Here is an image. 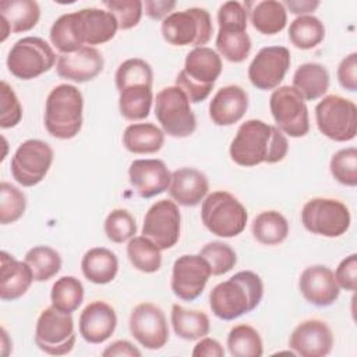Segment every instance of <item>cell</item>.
<instances>
[{
    "label": "cell",
    "mask_w": 357,
    "mask_h": 357,
    "mask_svg": "<svg viewBox=\"0 0 357 357\" xmlns=\"http://www.w3.org/2000/svg\"><path fill=\"white\" fill-rule=\"evenodd\" d=\"M262 296V279L252 271H240L211 290L209 305L219 319L233 321L254 311Z\"/></svg>",
    "instance_id": "cell-3"
},
{
    "label": "cell",
    "mask_w": 357,
    "mask_h": 357,
    "mask_svg": "<svg viewBox=\"0 0 357 357\" xmlns=\"http://www.w3.org/2000/svg\"><path fill=\"white\" fill-rule=\"evenodd\" d=\"M248 107V95L238 85L220 88L209 103V117L216 126H231L243 119Z\"/></svg>",
    "instance_id": "cell-27"
},
{
    "label": "cell",
    "mask_w": 357,
    "mask_h": 357,
    "mask_svg": "<svg viewBox=\"0 0 357 357\" xmlns=\"http://www.w3.org/2000/svg\"><path fill=\"white\" fill-rule=\"evenodd\" d=\"M40 18L39 4L33 0L0 1V40L4 42L13 33L26 32L36 26Z\"/></svg>",
    "instance_id": "cell-26"
},
{
    "label": "cell",
    "mask_w": 357,
    "mask_h": 357,
    "mask_svg": "<svg viewBox=\"0 0 357 357\" xmlns=\"http://www.w3.org/2000/svg\"><path fill=\"white\" fill-rule=\"evenodd\" d=\"M155 116L165 134L174 138L190 137L197 128V119L187 95L178 86H166L156 93Z\"/></svg>",
    "instance_id": "cell-9"
},
{
    "label": "cell",
    "mask_w": 357,
    "mask_h": 357,
    "mask_svg": "<svg viewBox=\"0 0 357 357\" xmlns=\"http://www.w3.org/2000/svg\"><path fill=\"white\" fill-rule=\"evenodd\" d=\"M227 349L233 357H261L264 354V344L258 331L247 324H240L230 329Z\"/></svg>",
    "instance_id": "cell-37"
},
{
    "label": "cell",
    "mask_w": 357,
    "mask_h": 357,
    "mask_svg": "<svg viewBox=\"0 0 357 357\" xmlns=\"http://www.w3.org/2000/svg\"><path fill=\"white\" fill-rule=\"evenodd\" d=\"M33 282L31 268L7 251L0 252V298L13 301L22 297Z\"/></svg>",
    "instance_id": "cell-29"
},
{
    "label": "cell",
    "mask_w": 357,
    "mask_h": 357,
    "mask_svg": "<svg viewBox=\"0 0 357 357\" xmlns=\"http://www.w3.org/2000/svg\"><path fill=\"white\" fill-rule=\"evenodd\" d=\"M32 271L35 282H46L61 269L60 254L49 245H36L25 254L24 259Z\"/></svg>",
    "instance_id": "cell-38"
},
{
    "label": "cell",
    "mask_w": 357,
    "mask_h": 357,
    "mask_svg": "<svg viewBox=\"0 0 357 357\" xmlns=\"http://www.w3.org/2000/svg\"><path fill=\"white\" fill-rule=\"evenodd\" d=\"M199 255L208 262L211 273L215 276L227 273L237 262L236 251L223 241H212L205 244L201 248Z\"/></svg>",
    "instance_id": "cell-41"
},
{
    "label": "cell",
    "mask_w": 357,
    "mask_h": 357,
    "mask_svg": "<svg viewBox=\"0 0 357 357\" xmlns=\"http://www.w3.org/2000/svg\"><path fill=\"white\" fill-rule=\"evenodd\" d=\"M165 144V132L152 123L130 124L123 134V145L131 153H155Z\"/></svg>",
    "instance_id": "cell-33"
},
{
    "label": "cell",
    "mask_w": 357,
    "mask_h": 357,
    "mask_svg": "<svg viewBox=\"0 0 357 357\" xmlns=\"http://www.w3.org/2000/svg\"><path fill=\"white\" fill-rule=\"evenodd\" d=\"M50 42L61 54L74 53L84 47L75 32L73 13L63 14L53 22L50 28Z\"/></svg>",
    "instance_id": "cell-42"
},
{
    "label": "cell",
    "mask_w": 357,
    "mask_h": 357,
    "mask_svg": "<svg viewBox=\"0 0 357 357\" xmlns=\"http://www.w3.org/2000/svg\"><path fill=\"white\" fill-rule=\"evenodd\" d=\"M128 180L142 198H152L169 190L172 173L160 159H135L128 167Z\"/></svg>",
    "instance_id": "cell-22"
},
{
    "label": "cell",
    "mask_w": 357,
    "mask_h": 357,
    "mask_svg": "<svg viewBox=\"0 0 357 357\" xmlns=\"http://www.w3.org/2000/svg\"><path fill=\"white\" fill-rule=\"evenodd\" d=\"M337 81L339 84L350 91H357V53L353 52L349 56H346L339 67H337Z\"/></svg>",
    "instance_id": "cell-49"
},
{
    "label": "cell",
    "mask_w": 357,
    "mask_h": 357,
    "mask_svg": "<svg viewBox=\"0 0 357 357\" xmlns=\"http://www.w3.org/2000/svg\"><path fill=\"white\" fill-rule=\"evenodd\" d=\"M333 335L321 319H307L298 324L289 337V347L301 357H324L331 353Z\"/></svg>",
    "instance_id": "cell-21"
},
{
    "label": "cell",
    "mask_w": 357,
    "mask_h": 357,
    "mask_svg": "<svg viewBox=\"0 0 357 357\" xmlns=\"http://www.w3.org/2000/svg\"><path fill=\"white\" fill-rule=\"evenodd\" d=\"M103 357H113V356H128V357H139L141 351L128 340H116L109 344L103 351Z\"/></svg>",
    "instance_id": "cell-52"
},
{
    "label": "cell",
    "mask_w": 357,
    "mask_h": 357,
    "mask_svg": "<svg viewBox=\"0 0 357 357\" xmlns=\"http://www.w3.org/2000/svg\"><path fill=\"white\" fill-rule=\"evenodd\" d=\"M318 130L332 141H351L357 134V107L350 99L326 95L315 106Z\"/></svg>",
    "instance_id": "cell-11"
},
{
    "label": "cell",
    "mask_w": 357,
    "mask_h": 357,
    "mask_svg": "<svg viewBox=\"0 0 357 357\" xmlns=\"http://www.w3.org/2000/svg\"><path fill=\"white\" fill-rule=\"evenodd\" d=\"M77 36L82 46L102 45L112 40L119 29L114 15L102 8L91 7L73 13Z\"/></svg>",
    "instance_id": "cell-20"
},
{
    "label": "cell",
    "mask_w": 357,
    "mask_h": 357,
    "mask_svg": "<svg viewBox=\"0 0 357 357\" xmlns=\"http://www.w3.org/2000/svg\"><path fill=\"white\" fill-rule=\"evenodd\" d=\"M194 357H223L225 349L222 344L212 337H201V340L194 346Z\"/></svg>",
    "instance_id": "cell-51"
},
{
    "label": "cell",
    "mask_w": 357,
    "mask_h": 357,
    "mask_svg": "<svg viewBox=\"0 0 357 357\" xmlns=\"http://www.w3.org/2000/svg\"><path fill=\"white\" fill-rule=\"evenodd\" d=\"M105 233L116 244L131 240L137 233L135 219L126 209H113L105 219Z\"/></svg>",
    "instance_id": "cell-45"
},
{
    "label": "cell",
    "mask_w": 357,
    "mask_h": 357,
    "mask_svg": "<svg viewBox=\"0 0 357 357\" xmlns=\"http://www.w3.org/2000/svg\"><path fill=\"white\" fill-rule=\"evenodd\" d=\"M170 318L174 333L184 340H198L211 331L209 318L202 311L185 310L183 305L173 304Z\"/></svg>",
    "instance_id": "cell-34"
},
{
    "label": "cell",
    "mask_w": 357,
    "mask_h": 357,
    "mask_svg": "<svg viewBox=\"0 0 357 357\" xmlns=\"http://www.w3.org/2000/svg\"><path fill=\"white\" fill-rule=\"evenodd\" d=\"M349 208L339 199L312 198L301 209V223L312 234L339 237L350 227Z\"/></svg>",
    "instance_id": "cell-12"
},
{
    "label": "cell",
    "mask_w": 357,
    "mask_h": 357,
    "mask_svg": "<svg viewBox=\"0 0 357 357\" xmlns=\"http://www.w3.org/2000/svg\"><path fill=\"white\" fill-rule=\"evenodd\" d=\"M103 6L114 15L119 29L123 31L134 28L144 13L141 0H105Z\"/></svg>",
    "instance_id": "cell-46"
},
{
    "label": "cell",
    "mask_w": 357,
    "mask_h": 357,
    "mask_svg": "<svg viewBox=\"0 0 357 357\" xmlns=\"http://www.w3.org/2000/svg\"><path fill=\"white\" fill-rule=\"evenodd\" d=\"M105 66L102 53L92 46H84L74 53L60 54L56 61V73L60 78L86 82L98 77Z\"/></svg>",
    "instance_id": "cell-24"
},
{
    "label": "cell",
    "mask_w": 357,
    "mask_h": 357,
    "mask_svg": "<svg viewBox=\"0 0 357 357\" xmlns=\"http://www.w3.org/2000/svg\"><path fill=\"white\" fill-rule=\"evenodd\" d=\"M219 31L216 49L231 63L244 61L251 52V39L247 33V10L240 1L223 3L218 10Z\"/></svg>",
    "instance_id": "cell-6"
},
{
    "label": "cell",
    "mask_w": 357,
    "mask_h": 357,
    "mask_svg": "<svg viewBox=\"0 0 357 357\" xmlns=\"http://www.w3.org/2000/svg\"><path fill=\"white\" fill-rule=\"evenodd\" d=\"M127 257L131 265L144 273H153L160 269V250L144 236L132 237L127 244Z\"/></svg>",
    "instance_id": "cell-39"
},
{
    "label": "cell",
    "mask_w": 357,
    "mask_h": 357,
    "mask_svg": "<svg viewBox=\"0 0 357 357\" xmlns=\"http://www.w3.org/2000/svg\"><path fill=\"white\" fill-rule=\"evenodd\" d=\"M209 190L206 176L194 167H180L172 173L169 194L183 206H197Z\"/></svg>",
    "instance_id": "cell-28"
},
{
    "label": "cell",
    "mask_w": 357,
    "mask_h": 357,
    "mask_svg": "<svg viewBox=\"0 0 357 357\" xmlns=\"http://www.w3.org/2000/svg\"><path fill=\"white\" fill-rule=\"evenodd\" d=\"M6 63L15 78L28 81L47 73L56 63V54L45 39L25 36L13 45Z\"/></svg>",
    "instance_id": "cell-10"
},
{
    "label": "cell",
    "mask_w": 357,
    "mask_h": 357,
    "mask_svg": "<svg viewBox=\"0 0 357 357\" xmlns=\"http://www.w3.org/2000/svg\"><path fill=\"white\" fill-rule=\"evenodd\" d=\"M250 13L252 26L264 35L279 33L287 24V10L283 3L276 0H264L244 4Z\"/></svg>",
    "instance_id": "cell-30"
},
{
    "label": "cell",
    "mask_w": 357,
    "mask_h": 357,
    "mask_svg": "<svg viewBox=\"0 0 357 357\" xmlns=\"http://www.w3.org/2000/svg\"><path fill=\"white\" fill-rule=\"evenodd\" d=\"M180 211L174 201H156L145 213L142 236L160 251L169 250L180 238Z\"/></svg>",
    "instance_id": "cell-16"
},
{
    "label": "cell",
    "mask_w": 357,
    "mask_h": 357,
    "mask_svg": "<svg viewBox=\"0 0 357 357\" xmlns=\"http://www.w3.org/2000/svg\"><path fill=\"white\" fill-rule=\"evenodd\" d=\"M331 173L343 185H357V149L349 146L333 153L331 159Z\"/></svg>",
    "instance_id": "cell-44"
},
{
    "label": "cell",
    "mask_w": 357,
    "mask_h": 357,
    "mask_svg": "<svg viewBox=\"0 0 357 357\" xmlns=\"http://www.w3.org/2000/svg\"><path fill=\"white\" fill-rule=\"evenodd\" d=\"M81 269L89 282L96 284H107L117 275L119 261L113 251L105 247H95L84 254Z\"/></svg>",
    "instance_id": "cell-31"
},
{
    "label": "cell",
    "mask_w": 357,
    "mask_h": 357,
    "mask_svg": "<svg viewBox=\"0 0 357 357\" xmlns=\"http://www.w3.org/2000/svg\"><path fill=\"white\" fill-rule=\"evenodd\" d=\"M287 151V138L278 127L252 119L238 127L229 153L238 166L252 167L261 163H278L284 159Z\"/></svg>",
    "instance_id": "cell-1"
},
{
    "label": "cell",
    "mask_w": 357,
    "mask_h": 357,
    "mask_svg": "<svg viewBox=\"0 0 357 357\" xmlns=\"http://www.w3.org/2000/svg\"><path fill=\"white\" fill-rule=\"evenodd\" d=\"M298 287L305 301L315 307L332 305L340 294L333 271L325 265L305 268L300 275Z\"/></svg>",
    "instance_id": "cell-23"
},
{
    "label": "cell",
    "mask_w": 357,
    "mask_h": 357,
    "mask_svg": "<svg viewBox=\"0 0 357 357\" xmlns=\"http://www.w3.org/2000/svg\"><path fill=\"white\" fill-rule=\"evenodd\" d=\"M325 38V26L319 18L314 15H300L294 18L289 26V40L301 50L318 46Z\"/></svg>",
    "instance_id": "cell-36"
},
{
    "label": "cell",
    "mask_w": 357,
    "mask_h": 357,
    "mask_svg": "<svg viewBox=\"0 0 357 357\" xmlns=\"http://www.w3.org/2000/svg\"><path fill=\"white\" fill-rule=\"evenodd\" d=\"M269 107L276 127L283 134H287L291 138H300L308 134V107L293 86H278L271 95Z\"/></svg>",
    "instance_id": "cell-14"
},
{
    "label": "cell",
    "mask_w": 357,
    "mask_h": 357,
    "mask_svg": "<svg viewBox=\"0 0 357 357\" xmlns=\"http://www.w3.org/2000/svg\"><path fill=\"white\" fill-rule=\"evenodd\" d=\"M211 275L208 262L199 254H184L173 264L172 290L180 300L192 301L202 294Z\"/></svg>",
    "instance_id": "cell-18"
},
{
    "label": "cell",
    "mask_w": 357,
    "mask_h": 357,
    "mask_svg": "<svg viewBox=\"0 0 357 357\" xmlns=\"http://www.w3.org/2000/svg\"><path fill=\"white\" fill-rule=\"evenodd\" d=\"M251 231L254 238L264 245H276L289 234L287 219L278 211H264L252 220Z\"/></svg>",
    "instance_id": "cell-35"
},
{
    "label": "cell",
    "mask_w": 357,
    "mask_h": 357,
    "mask_svg": "<svg viewBox=\"0 0 357 357\" xmlns=\"http://www.w3.org/2000/svg\"><path fill=\"white\" fill-rule=\"evenodd\" d=\"M284 7H287L290 10V13L296 14V15H310V13H312L318 6L319 1L318 0H286L283 3Z\"/></svg>",
    "instance_id": "cell-53"
},
{
    "label": "cell",
    "mask_w": 357,
    "mask_h": 357,
    "mask_svg": "<svg viewBox=\"0 0 357 357\" xmlns=\"http://www.w3.org/2000/svg\"><path fill=\"white\" fill-rule=\"evenodd\" d=\"M335 279L339 287L354 291L357 287V255L351 254L340 261L336 268Z\"/></svg>",
    "instance_id": "cell-48"
},
{
    "label": "cell",
    "mask_w": 357,
    "mask_h": 357,
    "mask_svg": "<svg viewBox=\"0 0 357 357\" xmlns=\"http://www.w3.org/2000/svg\"><path fill=\"white\" fill-rule=\"evenodd\" d=\"M293 88L304 100H315L326 93L329 73L318 63H304L293 75Z\"/></svg>",
    "instance_id": "cell-32"
},
{
    "label": "cell",
    "mask_w": 357,
    "mask_h": 357,
    "mask_svg": "<svg viewBox=\"0 0 357 357\" xmlns=\"http://www.w3.org/2000/svg\"><path fill=\"white\" fill-rule=\"evenodd\" d=\"M201 219L215 236L236 237L245 229L248 215L245 206L227 191H215L202 201Z\"/></svg>",
    "instance_id": "cell-7"
},
{
    "label": "cell",
    "mask_w": 357,
    "mask_h": 357,
    "mask_svg": "<svg viewBox=\"0 0 357 357\" xmlns=\"http://www.w3.org/2000/svg\"><path fill=\"white\" fill-rule=\"evenodd\" d=\"M162 36L173 46L202 47L213 33L209 13L201 7L173 11L162 21Z\"/></svg>",
    "instance_id": "cell-8"
},
{
    "label": "cell",
    "mask_w": 357,
    "mask_h": 357,
    "mask_svg": "<svg viewBox=\"0 0 357 357\" xmlns=\"http://www.w3.org/2000/svg\"><path fill=\"white\" fill-rule=\"evenodd\" d=\"M50 300L54 308L67 314L74 312L84 300V286L81 280L74 276H61L52 286Z\"/></svg>",
    "instance_id": "cell-40"
},
{
    "label": "cell",
    "mask_w": 357,
    "mask_h": 357,
    "mask_svg": "<svg viewBox=\"0 0 357 357\" xmlns=\"http://www.w3.org/2000/svg\"><path fill=\"white\" fill-rule=\"evenodd\" d=\"M222 73L220 56L211 47H194L185 57L183 70L176 77L178 86L190 103L205 100Z\"/></svg>",
    "instance_id": "cell-5"
},
{
    "label": "cell",
    "mask_w": 357,
    "mask_h": 357,
    "mask_svg": "<svg viewBox=\"0 0 357 357\" xmlns=\"http://www.w3.org/2000/svg\"><path fill=\"white\" fill-rule=\"evenodd\" d=\"M290 67V52L284 46L262 47L248 67L251 84L261 91L276 89Z\"/></svg>",
    "instance_id": "cell-19"
},
{
    "label": "cell",
    "mask_w": 357,
    "mask_h": 357,
    "mask_svg": "<svg viewBox=\"0 0 357 357\" xmlns=\"http://www.w3.org/2000/svg\"><path fill=\"white\" fill-rule=\"evenodd\" d=\"M117 326V315L112 305L96 300L89 303L81 312L78 329L82 339L92 344L106 342Z\"/></svg>",
    "instance_id": "cell-25"
},
{
    "label": "cell",
    "mask_w": 357,
    "mask_h": 357,
    "mask_svg": "<svg viewBox=\"0 0 357 357\" xmlns=\"http://www.w3.org/2000/svg\"><path fill=\"white\" fill-rule=\"evenodd\" d=\"M22 119V106L13 91V88L1 81L0 86V127L11 128L15 127Z\"/></svg>",
    "instance_id": "cell-47"
},
{
    "label": "cell",
    "mask_w": 357,
    "mask_h": 357,
    "mask_svg": "<svg viewBox=\"0 0 357 357\" xmlns=\"http://www.w3.org/2000/svg\"><path fill=\"white\" fill-rule=\"evenodd\" d=\"M145 8V14L152 20H165L169 14H172L176 7V1L173 0H145L142 3Z\"/></svg>",
    "instance_id": "cell-50"
},
{
    "label": "cell",
    "mask_w": 357,
    "mask_h": 357,
    "mask_svg": "<svg viewBox=\"0 0 357 357\" xmlns=\"http://www.w3.org/2000/svg\"><path fill=\"white\" fill-rule=\"evenodd\" d=\"M130 332L149 350L162 349L169 340V326L162 308L152 303H141L130 314Z\"/></svg>",
    "instance_id": "cell-17"
},
{
    "label": "cell",
    "mask_w": 357,
    "mask_h": 357,
    "mask_svg": "<svg viewBox=\"0 0 357 357\" xmlns=\"http://www.w3.org/2000/svg\"><path fill=\"white\" fill-rule=\"evenodd\" d=\"M114 79L121 116L130 121L146 119L153 100V71L149 63L137 57L127 59L119 66Z\"/></svg>",
    "instance_id": "cell-2"
},
{
    "label": "cell",
    "mask_w": 357,
    "mask_h": 357,
    "mask_svg": "<svg viewBox=\"0 0 357 357\" xmlns=\"http://www.w3.org/2000/svg\"><path fill=\"white\" fill-rule=\"evenodd\" d=\"M53 163V149L42 139L24 141L11 159V176L22 187L39 184Z\"/></svg>",
    "instance_id": "cell-15"
},
{
    "label": "cell",
    "mask_w": 357,
    "mask_h": 357,
    "mask_svg": "<svg viewBox=\"0 0 357 357\" xmlns=\"http://www.w3.org/2000/svg\"><path fill=\"white\" fill-rule=\"evenodd\" d=\"M84 99L81 91L70 84L54 86L45 105V127L59 139L74 138L82 127Z\"/></svg>",
    "instance_id": "cell-4"
},
{
    "label": "cell",
    "mask_w": 357,
    "mask_h": 357,
    "mask_svg": "<svg viewBox=\"0 0 357 357\" xmlns=\"http://www.w3.org/2000/svg\"><path fill=\"white\" fill-rule=\"evenodd\" d=\"M26 199L24 192L7 183L0 184V223L10 225L17 222L25 212Z\"/></svg>",
    "instance_id": "cell-43"
},
{
    "label": "cell",
    "mask_w": 357,
    "mask_h": 357,
    "mask_svg": "<svg viewBox=\"0 0 357 357\" xmlns=\"http://www.w3.org/2000/svg\"><path fill=\"white\" fill-rule=\"evenodd\" d=\"M35 343L46 354H68L75 344L74 321L71 314L63 312L53 305L45 308L36 321Z\"/></svg>",
    "instance_id": "cell-13"
}]
</instances>
